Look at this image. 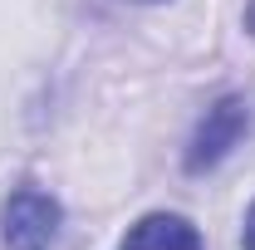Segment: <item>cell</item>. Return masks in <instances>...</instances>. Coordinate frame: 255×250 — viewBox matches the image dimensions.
I'll use <instances>...</instances> for the list:
<instances>
[{
	"instance_id": "6da1fadb",
	"label": "cell",
	"mask_w": 255,
	"mask_h": 250,
	"mask_svg": "<svg viewBox=\"0 0 255 250\" xmlns=\"http://www.w3.org/2000/svg\"><path fill=\"white\" fill-rule=\"evenodd\" d=\"M246 127H251L246 98L226 94L221 103H211V108H206V118L196 123L191 147H187V172H206V167H216V162H221V157L246 137Z\"/></svg>"
},
{
	"instance_id": "5b68a950",
	"label": "cell",
	"mask_w": 255,
	"mask_h": 250,
	"mask_svg": "<svg viewBox=\"0 0 255 250\" xmlns=\"http://www.w3.org/2000/svg\"><path fill=\"white\" fill-rule=\"evenodd\" d=\"M246 30L255 34V0H251V5H246Z\"/></svg>"
},
{
	"instance_id": "7a4b0ae2",
	"label": "cell",
	"mask_w": 255,
	"mask_h": 250,
	"mask_svg": "<svg viewBox=\"0 0 255 250\" xmlns=\"http://www.w3.org/2000/svg\"><path fill=\"white\" fill-rule=\"evenodd\" d=\"M59 231V201L39 187H20L5 201V246L10 250H44Z\"/></svg>"
},
{
	"instance_id": "277c9868",
	"label": "cell",
	"mask_w": 255,
	"mask_h": 250,
	"mask_svg": "<svg viewBox=\"0 0 255 250\" xmlns=\"http://www.w3.org/2000/svg\"><path fill=\"white\" fill-rule=\"evenodd\" d=\"M246 250H255V206H251V216H246Z\"/></svg>"
},
{
	"instance_id": "3957f363",
	"label": "cell",
	"mask_w": 255,
	"mask_h": 250,
	"mask_svg": "<svg viewBox=\"0 0 255 250\" xmlns=\"http://www.w3.org/2000/svg\"><path fill=\"white\" fill-rule=\"evenodd\" d=\"M118 250H201V236H196V226H191L187 216L152 211V216H142L123 236Z\"/></svg>"
}]
</instances>
